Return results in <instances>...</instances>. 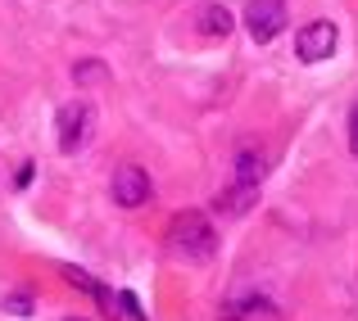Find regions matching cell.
Returning a JSON list of instances; mask_svg holds the SVG:
<instances>
[{"label":"cell","mask_w":358,"mask_h":321,"mask_svg":"<svg viewBox=\"0 0 358 321\" xmlns=\"http://www.w3.org/2000/svg\"><path fill=\"white\" fill-rule=\"evenodd\" d=\"M109 195H114V204H118V209H141V204L150 200V177H145V167H136V163H122V167H114Z\"/></svg>","instance_id":"cell-4"},{"label":"cell","mask_w":358,"mask_h":321,"mask_svg":"<svg viewBox=\"0 0 358 321\" xmlns=\"http://www.w3.org/2000/svg\"><path fill=\"white\" fill-rule=\"evenodd\" d=\"M69 321H82V317H69Z\"/></svg>","instance_id":"cell-14"},{"label":"cell","mask_w":358,"mask_h":321,"mask_svg":"<svg viewBox=\"0 0 358 321\" xmlns=\"http://www.w3.org/2000/svg\"><path fill=\"white\" fill-rule=\"evenodd\" d=\"M168 249L182 262H209L218 253V231H213V222L204 213L186 209L168 222Z\"/></svg>","instance_id":"cell-1"},{"label":"cell","mask_w":358,"mask_h":321,"mask_svg":"<svg viewBox=\"0 0 358 321\" xmlns=\"http://www.w3.org/2000/svg\"><path fill=\"white\" fill-rule=\"evenodd\" d=\"M350 149H354V158H358V105L350 109Z\"/></svg>","instance_id":"cell-13"},{"label":"cell","mask_w":358,"mask_h":321,"mask_svg":"<svg viewBox=\"0 0 358 321\" xmlns=\"http://www.w3.org/2000/svg\"><path fill=\"white\" fill-rule=\"evenodd\" d=\"M231 23H236V18H231L227 5H204V9H200V32H204V36H227Z\"/></svg>","instance_id":"cell-8"},{"label":"cell","mask_w":358,"mask_h":321,"mask_svg":"<svg viewBox=\"0 0 358 321\" xmlns=\"http://www.w3.org/2000/svg\"><path fill=\"white\" fill-rule=\"evenodd\" d=\"M118 313L131 317V321H145V313H141V304H136V294H131V290H122V294H118Z\"/></svg>","instance_id":"cell-10"},{"label":"cell","mask_w":358,"mask_h":321,"mask_svg":"<svg viewBox=\"0 0 358 321\" xmlns=\"http://www.w3.org/2000/svg\"><path fill=\"white\" fill-rule=\"evenodd\" d=\"M73 77H78V82H105L109 73L100 68V64H78V68H73Z\"/></svg>","instance_id":"cell-11"},{"label":"cell","mask_w":358,"mask_h":321,"mask_svg":"<svg viewBox=\"0 0 358 321\" xmlns=\"http://www.w3.org/2000/svg\"><path fill=\"white\" fill-rule=\"evenodd\" d=\"M59 149L64 154H78L82 145L91 140V122H96V109L87 105V100H69V105L59 109Z\"/></svg>","instance_id":"cell-3"},{"label":"cell","mask_w":358,"mask_h":321,"mask_svg":"<svg viewBox=\"0 0 358 321\" xmlns=\"http://www.w3.org/2000/svg\"><path fill=\"white\" fill-rule=\"evenodd\" d=\"M331 50H336V23H327V18H317V23H308V27L295 32V54L304 64L331 59Z\"/></svg>","instance_id":"cell-5"},{"label":"cell","mask_w":358,"mask_h":321,"mask_svg":"<svg viewBox=\"0 0 358 321\" xmlns=\"http://www.w3.org/2000/svg\"><path fill=\"white\" fill-rule=\"evenodd\" d=\"M286 18H290L286 0H250V5H245V32L259 45H268L272 36L286 32Z\"/></svg>","instance_id":"cell-2"},{"label":"cell","mask_w":358,"mask_h":321,"mask_svg":"<svg viewBox=\"0 0 358 321\" xmlns=\"http://www.w3.org/2000/svg\"><path fill=\"white\" fill-rule=\"evenodd\" d=\"M5 313L27 317V313H32V299H27V294H9V299H5Z\"/></svg>","instance_id":"cell-12"},{"label":"cell","mask_w":358,"mask_h":321,"mask_svg":"<svg viewBox=\"0 0 358 321\" xmlns=\"http://www.w3.org/2000/svg\"><path fill=\"white\" fill-rule=\"evenodd\" d=\"M263 172H268V163H263V154H254V149H241V154H236V177H231V181H245V186H263Z\"/></svg>","instance_id":"cell-9"},{"label":"cell","mask_w":358,"mask_h":321,"mask_svg":"<svg viewBox=\"0 0 358 321\" xmlns=\"http://www.w3.org/2000/svg\"><path fill=\"white\" fill-rule=\"evenodd\" d=\"M254 200H259V186H245V181H231L227 191H218V200H213V209L222 217H241L254 209Z\"/></svg>","instance_id":"cell-7"},{"label":"cell","mask_w":358,"mask_h":321,"mask_svg":"<svg viewBox=\"0 0 358 321\" xmlns=\"http://www.w3.org/2000/svg\"><path fill=\"white\" fill-rule=\"evenodd\" d=\"M218 321H281V313H277V304H272L268 294H245V299L222 308Z\"/></svg>","instance_id":"cell-6"}]
</instances>
